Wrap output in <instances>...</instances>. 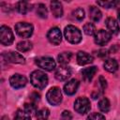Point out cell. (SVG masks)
<instances>
[{
  "instance_id": "5",
  "label": "cell",
  "mask_w": 120,
  "mask_h": 120,
  "mask_svg": "<svg viewBox=\"0 0 120 120\" xmlns=\"http://www.w3.org/2000/svg\"><path fill=\"white\" fill-rule=\"evenodd\" d=\"M47 100L52 105H58L62 101V93L59 87H52L46 95Z\"/></svg>"
},
{
  "instance_id": "35",
  "label": "cell",
  "mask_w": 120,
  "mask_h": 120,
  "mask_svg": "<svg viewBox=\"0 0 120 120\" xmlns=\"http://www.w3.org/2000/svg\"><path fill=\"white\" fill-rule=\"evenodd\" d=\"M98 55L99 57H106V56L108 55V52H107L106 50H99V51L98 52Z\"/></svg>"
},
{
  "instance_id": "15",
  "label": "cell",
  "mask_w": 120,
  "mask_h": 120,
  "mask_svg": "<svg viewBox=\"0 0 120 120\" xmlns=\"http://www.w3.org/2000/svg\"><path fill=\"white\" fill-rule=\"evenodd\" d=\"M98 71V68L97 67H90V68H83L81 73H82V80L84 82H90L94 75L96 74V72Z\"/></svg>"
},
{
  "instance_id": "21",
  "label": "cell",
  "mask_w": 120,
  "mask_h": 120,
  "mask_svg": "<svg viewBox=\"0 0 120 120\" xmlns=\"http://www.w3.org/2000/svg\"><path fill=\"white\" fill-rule=\"evenodd\" d=\"M71 52H61L58 56H57V59H58V62L62 65V66H66L71 59Z\"/></svg>"
},
{
  "instance_id": "22",
  "label": "cell",
  "mask_w": 120,
  "mask_h": 120,
  "mask_svg": "<svg viewBox=\"0 0 120 120\" xmlns=\"http://www.w3.org/2000/svg\"><path fill=\"white\" fill-rule=\"evenodd\" d=\"M17 49L20 51V52H28L29 50L32 49V43L28 40H22V41H20L18 44H17Z\"/></svg>"
},
{
  "instance_id": "24",
  "label": "cell",
  "mask_w": 120,
  "mask_h": 120,
  "mask_svg": "<svg viewBox=\"0 0 120 120\" xmlns=\"http://www.w3.org/2000/svg\"><path fill=\"white\" fill-rule=\"evenodd\" d=\"M14 120H31V117H30V114L25 112L24 110H18L16 114H15V117H14Z\"/></svg>"
},
{
  "instance_id": "14",
  "label": "cell",
  "mask_w": 120,
  "mask_h": 120,
  "mask_svg": "<svg viewBox=\"0 0 120 120\" xmlns=\"http://www.w3.org/2000/svg\"><path fill=\"white\" fill-rule=\"evenodd\" d=\"M77 62L79 65L83 66V65H87L93 62V57L92 55H90L89 53L85 52H82L80 51L77 53Z\"/></svg>"
},
{
  "instance_id": "10",
  "label": "cell",
  "mask_w": 120,
  "mask_h": 120,
  "mask_svg": "<svg viewBox=\"0 0 120 120\" xmlns=\"http://www.w3.org/2000/svg\"><path fill=\"white\" fill-rule=\"evenodd\" d=\"M3 57L10 62V63H14V64H24L25 60L24 57L20 54L19 52H5L3 53Z\"/></svg>"
},
{
  "instance_id": "9",
  "label": "cell",
  "mask_w": 120,
  "mask_h": 120,
  "mask_svg": "<svg viewBox=\"0 0 120 120\" xmlns=\"http://www.w3.org/2000/svg\"><path fill=\"white\" fill-rule=\"evenodd\" d=\"M26 82H27L26 78L23 75H21V74H18V73L13 74L9 78V83L15 89H19V88L23 87L26 84Z\"/></svg>"
},
{
  "instance_id": "25",
  "label": "cell",
  "mask_w": 120,
  "mask_h": 120,
  "mask_svg": "<svg viewBox=\"0 0 120 120\" xmlns=\"http://www.w3.org/2000/svg\"><path fill=\"white\" fill-rule=\"evenodd\" d=\"M110 107H111L110 101H109V99H108L107 98H103L98 102V108H99V110H100L101 112H109Z\"/></svg>"
},
{
  "instance_id": "17",
  "label": "cell",
  "mask_w": 120,
  "mask_h": 120,
  "mask_svg": "<svg viewBox=\"0 0 120 120\" xmlns=\"http://www.w3.org/2000/svg\"><path fill=\"white\" fill-rule=\"evenodd\" d=\"M105 23H106V26H107V28L110 30L111 33H112V34H117V33L119 32V30H120L119 24H118L117 21H116L114 18H112V17L108 18V19L106 20V22H105Z\"/></svg>"
},
{
  "instance_id": "30",
  "label": "cell",
  "mask_w": 120,
  "mask_h": 120,
  "mask_svg": "<svg viewBox=\"0 0 120 120\" xmlns=\"http://www.w3.org/2000/svg\"><path fill=\"white\" fill-rule=\"evenodd\" d=\"M24 111L27 112L29 114L34 113L37 112V106L35 105V103H25L24 104Z\"/></svg>"
},
{
  "instance_id": "20",
  "label": "cell",
  "mask_w": 120,
  "mask_h": 120,
  "mask_svg": "<svg viewBox=\"0 0 120 120\" xmlns=\"http://www.w3.org/2000/svg\"><path fill=\"white\" fill-rule=\"evenodd\" d=\"M32 6L28 3V2H25V1H20L17 3L16 5V8L17 10L21 13V14H25L27 13L29 10H31V8Z\"/></svg>"
},
{
  "instance_id": "12",
  "label": "cell",
  "mask_w": 120,
  "mask_h": 120,
  "mask_svg": "<svg viewBox=\"0 0 120 120\" xmlns=\"http://www.w3.org/2000/svg\"><path fill=\"white\" fill-rule=\"evenodd\" d=\"M71 75V69L67 66L59 67L55 71V78L58 81H66Z\"/></svg>"
},
{
  "instance_id": "31",
  "label": "cell",
  "mask_w": 120,
  "mask_h": 120,
  "mask_svg": "<svg viewBox=\"0 0 120 120\" xmlns=\"http://www.w3.org/2000/svg\"><path fill=\"white\" fill-rule=\"evenodd\" d=\"M87 120H105V116L98 112H93L88 115Z\"/></svg>"
},
{
  "instance_id": "6",
  "label": "cell",
  "mask_w": 120,
  "mask_h": 120,
  "mask_svg": "<svg viewBox=\"0 0 120 120\" xmlns=\"http://www.w3.org/2000/svg\"><path fill=\"white\" fill-rule=\"evenodd\" d=\"M90 101L87 98H78L74 102V109L80 114H84L90 110Z\"/></svg>"
},
{
  "instance_id": "32",
  "label": "cell",
  "mask_w": 120,
  "mask_h": 120,
  "mask_svg": "<svg viewBox=\"0 0 120 120\" xmlns=\"http://www.w3.org/2000/svg\"><path fill=\"white\" fill-rule=\"evenodd\" d=\"M61 119L62 120H72V115L70 112L68 111H64L61 114Z\"/></svg>"
},
{
  "instance_id": "16",
  "label": "cell",
  "mask_w": 120,
  "mask_h": 120,
  "mask_svg": "<svg viewBox=\"0 0 120 120\" xmlns=\"http://www.w3.org/2000/svg\"><path fill=\"white\" fill-rule=\"evenodd\" d=\"M51 10L52 15L55 18H60L63 15V7L59 1H52L51 2Z\"/></svg>"
},
{
  "instance_id": "2",
  "label": "cell",
  "mask_w": 120,
  "mask_h": 120,
  "mask_svg": "<svg viewBox=\"0 0 120 120\" xmlns=\"http://www.w3.org/2000/svg\"><path fill=\"white\" fill-rule=\"evenodd\" d=\"M64 35H65L66 39L72 44H77V43L81 42V40H82V33L74 25L66 26L65 30H64Z\"/></svg>"
},
{
  "instance_id": "18",
  "label": "cell",
  "mask_w": 120,
  "mask_h": 120,
  "mask_svg": "<svg viewBox=\"0 0 120 120\" xmlns=\"http://www.w3.org/2000/svg\"><path fill=\"white\" fill-rule=\"evenodd\" d=\"M104 69L109 72H115L118 69V63L115 59H107L104 62Z\"/></svg>"
},
{
  "instance_id": "19",
  "label": "cell",
  "mask_w": 120,
  "mask_h": 120,
  "mask_svg": "<svg viewBox=\"0 0 120 120\" xmlns=\"http://www.w3.org/2000/svg\"><path fill=\"white\" fill-rule=\"evenodd\" d=\"M101 16H102V14H101V11L99 10L98 8L94 7V6L90 7V8H89V18L92 21L98 22L101 19Z\"/></svg>"
},
{
  "instance_id": "36",
  "label": "cell",
  "mask_w": 120,
  "mask_h": 120,
  "mask_svg": "<svg viewBox=\"0 0 120 120\" xmlns=\"http://www.w3.org/2000/svg\"><path fill=\"white\" fill-rule=\"evenodd\" d=\"M1 120H8V116L5 115V116H3V117L1 118Z\"/></svg>"
},
{
  "instance_id": "27",
  "label": "cell",
  "mask_w": 120,
  "mask_h": 120,
  "mask_svg": "<svg viewBox=\"0 0 120 120\" xmlns=\"http://www.w3.org/2000/svg\"><path fill=\"white\" fill-rule=\"evenodd\" d=\"M37 14L38 17L40 18H47V15H48V11H47V8L45 7L44 4H38V8H37Z\"/></svg>"
},
{
  "instance_id": "1",
  "label": "cell",
  "mask_w": 120,
  "mask_h": 120,
  "mask_svg": "<svg viewBox=\"0 0 120 120\" xmlns=\"http://www.w3.org/2000/svg\"><path fill=\"white\" fill-rule=\"evenodd\" d=\"M30 82L38 89H43L48 83V77L41 70H35L30 75Z\"/></svg>"
},
{
  "instance_id": "28",
  "label": "cell",
  "mask_w": 120,
  "mask_h": 120,
  "mask_svg": "<svg viewBox=\"0 0 120 120\" xmlns=\"http://www.w3.org/2000/svg\"><path fill=\"white\" fill-rule=\"evenodd\" d=\"M83 32L88 36L95 35L96 34V26L92 22H87L83 25Z\"/></svg>"
},
{
  "instance_id": "7",
  "label": "cell",
  "mask_w": 120,
  "mask_h": 120,
  "mask_svg": "<svg viewBox=\"0 0 120 120\" xmlns=\"http://www.w3.org/2000/svg\"><path fill=\"white\" fill-rule=\"evenodd\" d=\"M36 64L45 69V70H48V71H52L55 68V61L52 58V57H48V56H44V57H40V58H38L36 60Z\"/></svg>"
},
{
  "instance_id": "13",
  "label": "cell",
  "mask_w": 120,
  "mask_h": 120,
  "mask_svg": "<svg viewBox=\"0 0 120 120\" xmlns=\"http://www.w3.org/2000/svg\"><path fill=\"white\" fill-rule=\"evenodd\" d=\"M79 81L76 79H72L70 81H68L65 85H64V92L68 95V96H72L74 95L79 87Z\"/></svg>"
},
{
  "instance_id": "8",
  "label": "cell",
  "mask_w": 120,
  "mask_h": 120,
  "mask_svg": "<svg viewBox=\"0 0 120 120\" xmlns=\"http://www.w3.org/2000/svg\"><path fill=\"white\" fill-rule=\"evenodd\" d=\"M94 37H95L94 38V40H95V42L97 44H98V45H104V44H106L107 42L110 41V39L112 38V35L108 31L104 30V29H100V30H98L95 34Z\"/></svg>"
},
{
  "instance_id": "26",
  "label": "cell",
  "mask_w": 120,
  "mask_h": 120,
  "mask_svg": "<svg viewBox=\"0 0 120 120\" xmlns=\"http://www.w3.org/2000/svg\"><path fill=\"white\" fill-rule=\"evenodd\" d=\"M97 4L103 8H113V7H116L117 5H119L120 1H113V0L112 1H97Z\"/></svg>"
},
{
  "instance_id": "33",
  "label": "cell",
  "mask_w": 120,
  "mask_h": 120,
  "mask_svg": "<svg viewBox=\"0 0 120 120\" xmlns=\"http://www.w3.org/2000/svg\"><path fill=\"white\" fill-rule=\"evenodd\" d=\"M39 98H40V95H39V94H38L37 92H34V93H32V94L30 95V99L33 101V103H35V102L38 101V100H39Z\"/></svg>"
},
{
  "instance_id": "11",
  "label": "cell",
  "mask_w": 120,
  "mask_h": 120,
  "mask_svg": "<svg viewBox=\"0 0 120 120\" xmlns=\"http://www.w3.org/2000/svg\"><path fill=\"white\" fill-rule=\"evenodd\" d=\"M47 38L49 39V41L54 45H57L61 42L62 40V35H61V31L58 27H52V29H50V31L47 34Z\"/></svg>"
},
{
  "instance_id": "23",
  "label": "cell",
  "mask_w": 120,
  "mask_h": 120,
  "mask_svg": "<svg viewBox=\"0 0 120 120\" xmlns=\"http://www.w3.org/2000/svg\"><path fill=\"white\" fill-rule=\"evenodd\" d=\"M50 115V111L47 108H42L37 112V120H47Z\"/></svg>"
},
{
  "instance_id": "37",
  "label": "cell",
  "mask_w": 120,
  "mask_h": 120,
  "mask_svg": "<svg viewBox=\"0 0 120 120\" xmlns=\"http://www.w3.org/2000/svg\"><path fill=\"white\" fill-rule=\"evenodd\" d=\"M117 14H118V19H119V21H120V8H119V9H118V11H117Z\"/></svg>"
},
{
  "instance_id": "3",
  "label": "cell",
  "mask_w": 120,
  "mask_h": 120,
  "mask_svg": "<svg viewBox=\"0 0 120 120\" xmlns=\"http://www.w3.org/2000/svg\"><path fill=\"white\" fill-rule=\"evenodd\" d=\"M33 25L31 23L25 22H18L15 25V31L17 35L21 38H29L32 33H33Z\"/></svg>"
},
{
  "instance_id": "29",
  "label": "cell",
  "mask_w": 120,
  "mask_h": 120,
  "mask_svg": "<svg viewBox=\"0 0 120 120\" xmlns=\"http://www.w3.org/2000/svg\"><path fill=\"white\" fill-rule=\"evenodd\" d=\"M72 15L76 20L82 21L84 18V10L82 8H77L72 12Z\"/></svg>"
},
{
  "instance_id": "4",
  "label": "cell",
  "mask_w": 120,
  "mask_h": 120,
  "mask_svg": "<svg viewBox=\"0 0 120 120\" xmlns=\"http://www.w3.org/2000/svg\"><path fill=\"white\" fill-rule=\"evenodd\" d=\"M14 40V36L12 33V30L6 26V25H2L0 28V42L5 45H10Z\"/></svg>"
},
{
  "instance_id": "34",
  "label": "cell",
  "mask_w": 120,
  "mask_h": 120,
  "mask_svg": "<svg viewBox=\"0 0 120 120\" xmlns=\"http://www.w3.org/2000/svg\"><path fill=\"white\" fill-rule=\"evenodd\" d=\"M98 81H99V84H100L101 88H102V89H105V88L107 87V82H106V80L104 79V77H103V76H100L99 79H98Z\"/></svg>"
}]
</instances>
